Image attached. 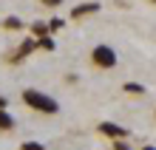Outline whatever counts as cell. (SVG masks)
Masks as SVG:
<instances>
[{"label": "cell", "mask_w": 156, "mask_h": 150, "mask_svg": "<svg viewBox=\"0 0 156 150\" xmlns=\"http://www.w3.org/2000/svg\"><path fill=\"white\" fill-rule=\"evenodd\" d=\"M23 105H29L31 110H37V113H48V116L60 113V102L54 96H48V93L37 91V88H26L23 91Z\"/></svg>", "instance_id": "1"}, {"label": "cell", "mask_w": 156, "mask_h": 150, "mask_svg": "<svg viewBox=\"0 0 156 150\" xmlns=\"http://www.w3.org/2000/svg\"><path fill=\"white\" fill-rule=\"evenodd\" d=\"M91 62H94L97 68H114L116 65V51L111 45H97V48L91 51Z\"/></svg>", "instance_id": "2"}, {"label": "cell", "mask_w": 156, "mask_h": 150, "mask_svg": "<svg viewBox=\"0 0 156 150\" xmlns=\"http://www.w3.org/2000/svg\"><path fill=\"white\" fill-rule=\"evenodd\" d=\"M99 133L102 136H111V139H128L131 130L128 127H119L116 122H99Z\"/></svg>", "instance_id": "3"}, {"label": "cell", "mask_w": 156, "mask_h": 150, "mask_svg": "<svg viewBox=\"0 0 156 150\" xmlns=\"http://www.w3.org/2000/svg\"><path fill=\"white\" fill-rule=\"evenodd\" d=\"M99 12V3H80L71 9V17L74 20H80V17H88V14H97Z\"/></svg>", "instance_id": "4"}, {"label": "cell", "mask_w": 156, "mask_h": 150, "mask_svg": "<svg viewBox=\"0 0 156 150\" xmlns=\"http://www.w3.org/2000/svg\"><path fill=\"white\" fill-rule=\"evenodd\" d=\"M14 125H17L14 116L9 113L6 108H0V130H3V133H6V130H14Z\"/></svg>", "instance_id": "5"}, {"label": "cell", "mask_w": 156, "mask_h": 150, "mask_svg": "<svg viewBox=\"0 0 156 150\" xmlns=\"http://www.w3.org/2000/svg\"><path fill=\"white\" fill-rule=\"evenodd\" d=\"M37 48H43V51H54V48H57V43H54L51 34H45V37H37Z\"/></svg>", "instance_id": "6"}, {"label": "cell", "mask_w": 156, "mask_h": 150, "mask_svg": "<svg viewBox=\"0 0 156 150\" xmlns=\"http://www.w3.org/2000/svg\"><path fill=\"white\" fill-rule=\"evenodd\" d=\"M31 34H34V37H45V34H51V31H48V23L34 20V23H31Z\"/></svg>", "instance_id": "7"}, {"label": "cell", "mask_w": 156, "mask_h": 150, "mask_svg": "<svg viewBox=\"0 0 156 150\" xmlns=\"http://www.w3.org/2000/svg\"><path fill=\"white\" fill-rule=\"evenodd\" d=\"M0 26H6L9 31H20V29H23V20H20V17H6Z\"/></svg>", "instance_id": "8"}, {"label": "cell", "mask_w": 156, "mask_h": 150, "mask_svg": "<svg viewBox=\"0 0 156 150\" xmlns=\"http://www.w3.org/2000/svg\"><path fill=\"white\" fill-rule=\"evenodd\" d=\"M125 93H145V85H139V82H125Z\"/></svg>", "instance_id": "9"}, {"label": "cell", "mask_w": 156, "mask_h": 150, "mask_svg": "<svg viewBox=\"0 0 156 150\" xmlns=\"http://www.w3.org/2000/svg\"><path fill=\"white\" fill-rule=\"evenodd\" d=\"M62 26H66V20H60V17H54V20H48V31H62Z\"/></svg>", "instance_id": "10"}, {"label": "cell", "mask_w": 156, "mask_h": 150, "mask_svg": "<svg viewBox=\"0 0 156 150\" xmlns=\"http://www.w3.org/2000/svg\"><path fill=\"white\" fill-rule=\"evenodd\" d=\"M20 150H45V145L43 142H23Z\"/></svg>", "instance_id": "11"}, {"label": "cell", "mask_w": 156, "mask_h": 150, "mask_svg": "<svg viewBox=\"0 0 156 150\" xmlns=\"http://www.w3.org/2000/svg\"><path fill=\"white\" fill-rule=\"evenodd\" d=\"M40 3L45 6V9H57V6H62L66 0H40Z\"/></svg>", "instance_id": "12"}, {"label": "cell", "mask_w": 156, "mask_h": 150, "mask_svg": "<svg viewBox=\"0 0 156 150\" xmlns=\"http://www.w3.org/2000/svg\"><path fill=\"white\" fill-rule=\"evenodd\" d=\"M114 150H131V147L125 145V139H116V145H114Z\"/></svg>", "instance_id": "13"}, {"label": "cell", "mask_w": 156, "mask_h": 150, "mask_svg": "<svg viewBox=\"0 0 156 150\" xmlns=\"http://www.w3.org/2000/svg\"><path fill=\"white\" fill-rule=\"evenodd\" d=\"M0 108H9V99L3 96V93H0Z\"/></svg>", "instance_id": "14"}, {"label": "cell", "mask_w": 156, "mask_h": 150, "mask_svg": "<svg viewBox=\"0 0 156 150\" xmlns=\"http://www.w3.org/2000/svg\"><path fill=\"white\" fill-rule=\"evenodd\" d=\"M142 150H156V147H153V145H145V147H142Z\"/></svg>", "instance_id": "15"}, {"label": "cell", "mask_w": 156, "mask_h": 150, "mask_svg": "<svg viewBox=\"0 0 156 150\" xmlns=\"http://www.w3.org/2000/svg\"><path fill=\"white\" fill-rule=\"evenodd\" d=\"M151 3H156V0H151Z\"/></svg>", "instance_id": "16"}, {"label": "cell", "mask_w": 156, "mask_h": 150, "mask_svg": "<svg viewBox=\"0 0 156 150\" xmlns=\"http://www.w3.org/2000/svg\"><path fill=\"white\" fill-rule=\"evenodd\" d=\"M0 23H3V20H0Z\"/></svg>", "instance_id": "17"}]
</instances>
